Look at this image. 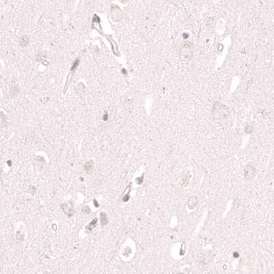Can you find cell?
I'll use <instances>...</instances> for the list:
<instances>
[{
	"label": "cell",
	"mask_w": 274,
	"mask_h": 274,
	"mask_svg": "<svg viewBox=\"0 0 274 274\" xmlns=\"http://www.w3.org/2000/svg\"><path fill=\"white\" fill-rule=\"evenodd\" d=\"M255 167L252 163H249L247 165L245 169H244V176L246 180H251L255 176Z\"/></svg>",
	"instance_id": "1"
},
{
	"label": "cell",
	"mask_w": 274,
	"mask_h": 274,
	"mask_svg": "<svg viewBox=\"0 0 274 274\" xmlns=\"http://www.w3.org/2000/svg\"><path fill=\"white\" fill-rule=\"evenodd\" d=\"M198 198L195 196H193L191 198H190L188 201V206L189 208L192 209L195 207L197 204H198Z\"/></svg>",
	"instance_id": "2"
},
{
	"label": "cell",
	"mask_w": 274,
	"mask_h": 274,
	"mask_svg": "<svg viewBox=\"0 0 274 274\" xmlns=\"http://www.w3.org/2000/svg\"><path fill=\"white\" fill-rule=\"evenodd\" d=\"M178 274H184V273H178Z\"/></svg>",
	"instance_id": "3"
}]
</instances>
